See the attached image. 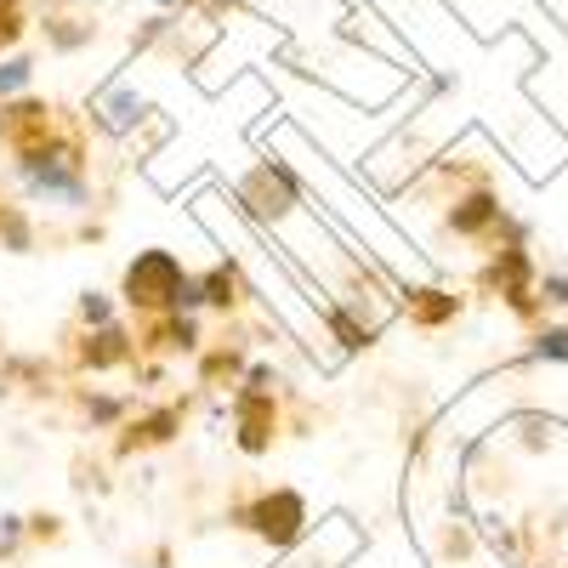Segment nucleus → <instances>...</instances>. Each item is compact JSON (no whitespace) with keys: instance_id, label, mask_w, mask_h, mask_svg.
Returning a JSON list of instances; mask_svg holds the SVG:
<instances>
[{"instance_id":"13","label":"nucleus","mask_w":568,"mask_h":568,"mask_svg":"<svg viewBox=\"0 0 568 568\" xmlns=\"http://www.w3.org/2000/svg\"><path fill=\"white\" fill-rule=\"evenodd\" d=\"M29 80H34V58L7 52V58H0V103H7V98H23Z\"/></svg>"},{"instance_id":"18","label":"nucleus","mask_w":568,"mask_h":568,"mask_svg":"<svg viewBox=\"0 0 568 568\" xmlns=\"http://www.w3.org/2000/svg\"><path fill=\"white\" fill-rule=\"evenodd\" d=\"M80 318H85V324H114V313H109L103 296H80Z\"/></svg>"},{"instance_id":"4","label":"nucleus","mask_w":568,"mask_h":568,"mask_svg":"<svg viewBox=\"0 0 568 568\" xmlns=\"http://www.w3.org/2000/svg\"><path fill=\"white\" fill-rule=\"evenodd\" d=\"M245 200H251L256 216H284V211L302 200V182L291 176V165H284V160H267V165L245 182Z\"/></svg>"},{"instance_id":"2","label":"nucleus","mask_w":568,"mask_h":568,"mask_svg":"<svg viewBox=\"0 0 568 568\" xmlns=\"http://www.w3.org/2000/svg\"><path fill=\"white\" fill-rule=\"evenodd\" d=\"M240 524L256 529L267 546H296L302 529H307V506H302L296 489H273V495H262V500H251L240 511Z\"/></svg>"},{"instance_id":"10","label":"nucleus","mask_w":568,"mask_h":568,"mask_svg":"<svg viewBox=\"0 0 568 568\" xmlns=\"http://www.w3.org/2000/svg\"><path fill=\"white\" fill-rule=\"evenodd\" d=\"M200 296H205V307H240V267L233 262H222V267H211L205 278H200Z\"/></svg>"},{"instance_id":"15","label":"nucleus","mask_w":568,"mask_h":568,"mask_svg":"<svg viewBox=\"0 0 568 568\" xmlns=\"http://www.w3.org/2000/svg\"><path fill=\"white\" fill-rule=\"evenodd\" d=\"M329 329H336V342L347 347V353H358V347H369L375 336H369V329L358 324V318H347L342 307H329Z\"/></svg>"},{"instance_id":"8","label":"nucleus","mask_w":568,"mask_h":568,"mask_svg":"<svg viewBox=\"0 0 568 568\" xmlns=\"http://www.w3.org/2000/svg\"><path fill=\"white\" fill-rule=\"evenodd\" d=\"M500 222V205H495V194H466L455 211H449V227L460 233V240H478V233H489Z\"/></svg>"},{"instance_id":"19","label":"nucleus","mask_w":568,"mask_h":568,"mask_svg":"<svg viewBox=\"0 0 568 568\" xmlns=\"http://www.w3.org/2000/svg\"><path fill=\"white\" fill-rule=\"evenodd\" d=\"M540 353L562 358V353H568V329H546V336H540Z\"/></svg>"},{"instance_id":"9","label":"nucleus","mask_w":568,"mask_h":568,"mask_svg":"<svg viewBox=\"0 0 568 568\" xmlns=\"http://www.w3.org/2000/svg\"><path fill=\"white\" fill-rule=\"evenodd\" d=\"M149 347H160V353H194L200 347V324L187 318V313H160Z\"/></svg>"},{"instance_id":"3","label":"nucleus","mask_w":568,"mask_h":568,"mask_svg":"<svg viewBox=\"0 0 568 568\" xmlns=\"http://www.w3.org/2000/svg\"><path fill=\"white\" fill-rule=\"evenodd\" d=\"M52 136H58V120L40 98H7L0 103V142H7L12 154H34Z\"/></svg>"},{"instance_id":"14","label":"nucleus","mask_w":568,"mask_h":568,"mask_svg":"<svg viewBox=\"0 0 568 568\" xmlns=\"http://www.w3.org/2000/svg\"><path fill=\"white\" fill-rule=\"evenodd\" d=\"M45 34H52L58 52H80V45H85L91 34H98V29H91L85 18H45Z\"/></svg>"},{"instance_id":"24","label":"nucleus","mask_w":568,"mask_h":568,"mask_svg":"<svg viewBox=\"0 0 568 568\" xmlns=\"http://www.w3.org/2000/svg\"><path fill=\"white\" fill-rule=\"evenodd\" d=\"M0 211H7V205H0Z\"/></svg>"},{"instance_id":"1","label":"nucleus","mask_w":568,"mask_h":568,"mask_svg":"<svg viewBox=\"0 0 568 568\" xmlns=\"http://www.w3.org/2000/svg\"><path fill=\"white\" fill-rule=\"evenodd\" d=\"M182 278H187V273L176 267V256H171V251H142V256L125 267V278H120V296H125V307L160 318V313H176V291H182Z\"/></svg>"},{"instance_id":"20","label":"nucleus","mask_w":568,"mask_h":568,"mask_svg":"<svg viewBox=\"0 0 568 568\" xmlns=\"http://www.w3.org/2000/svg\"><path fill=\"white\" fill-rule=\"evenodd\" d=\"M540 296L557 302V307H568V278H546V284H540Z\"/></svg>"},{"instance_id":"22","label":"nucleus","mask_w":568,"mask_h":568,"mask_svg":"<svg viewBox=\"0 0 568 568\" xmlns=\"http://www.w3.org/2000/svg\"><path fill=\"white\" fill-rule=\"evenodd\" d=\"M12 540H18V529H12V517H7V529H0V551H12Z\"/></svg>"},{"instance_id":"23","label":"nucleus","mask_w":568,"mask_h":568,"mask_svg":"<svg viewBox=\"0 0 568 568\" xmlns=\"http://www.w3.org/2000/svg\"><path fill=\"white\" fill-rule=\"evenodd\" d=\"M0 12H23V0H0Z\"/></svg>"},{"instance_id":"11","label":"nucleus","mask_w":568,"mask_h":568,"mask_svg":"<svg viewBox=\"0 0 568 568\" xmlns=\"http://www.w3.org/2000/svg\"><path fill=\"white\" fill-rule=\"evenodd\" d=\"M460 313V296L449 291H409V318L415 324H449Z\"/></svg>"},{"instance_id":"21","label":"nucleus","mask_w":568,"mask_h":568,"mask_svg":"<svg viewBox=\"0 0 568 568\" xmlns=\"http://www.w3.org/2000/svg\"><path fill=\"white\" fill-rule=\"evenodd\" d=\"M29 535H40V540H52V535H58V517H34V524H29Z\"/></svg>"},{"instance_id":"7","label":"nucleus","mask_w":568,"mask_h":568,"mask_svg":"<svg viewBox=\"0 0 568 568\" xmlns=\"http://www.w3.org/2000/svg\"><path fill=\"white\" fill-rule=\"evenodd\" d=\"M182 426V415L176 409H154V415H142V420H131L125 426V438L114 444L120 455H136V449H154V444H171V433Z\"/></svg>"},{"instance_id":"6","label":"nucleus","mask_w":568,"mask_h":568,"mask_svg":"<svg viewBox=\"0 0 568 568\" xmlns=\"http://www.w3.org/2000/svg\"><path fill=\"white\" fill-rule=\"evenodd\" d=\"M125 358H131V336L120 324H98V329H85V336H80V364L85 369H114Z\"/></svg>"},{"instance_id":"5","label":"nucleus","mask_w":568,"mask_h":568,"mask_svg":"<svg viewBox=\"0 0 568 568\" xmlns=\"http://www.w3.org/2000/svg\"><path fill=\"white\" fill-rule=\"evenodd\" d=\"M233 415H240V449L245 455H267L273 438H278V404H273V393H240Z\"/></svg>"},{"instance_id":"16","label":"nucleus","mask_w":568,"mask_h":568,"mask_svg":"<svg viewBox=\"0 0 568 568\" xmlns=\"http://www.w3.org/2000/svg\"><path fill=\"white\" fill-rule=\"evenodd\" d=\"M240 369H245V353H240V347H216V353L205 358V387H216L222 375L233 382V375H240Z\"/></svg>"},{"instance_id":"17","label":"nucleus","mask_w":568,"mask_h":568,"mask_svg":"<svg viewBox=\"0 0 568 568\" xmlns=\"http://www.w3.org/2000/svg\"><path fill=\"white\" fill-rule=\"evenodd\" d=\"M23 34H29V18L23 12H0V58H7Z\"/></svg>"},{"instance_id":"12","label":"nucleus","mask_w":568,"mask_h":568,"mask_svg":"<svg viewBox=\"0 0 568 568\" xmlns=\"http://www.w3.org/2000/svg\"><path fill=\"white\" fill-rule=\"evenodd\" d=\"M91 114H103L114 131H125L131 120H142V98H136L131 85H114V91H103V98H98V109H91Z\"/></svg>"}]
</instances>
